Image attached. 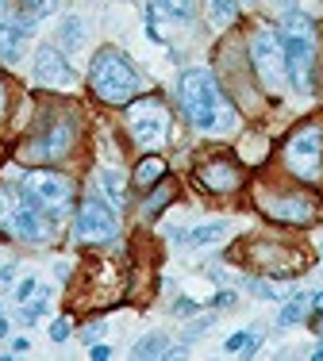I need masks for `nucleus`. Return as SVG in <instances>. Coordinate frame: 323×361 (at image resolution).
Wrapping results in <instances>:
<instances>
[{
	"instance_id": "obj_1",
	"label": "nucleus",
	"mask_w": 323,
	"mask_h": 361,
	"mask_svg": "<svg viewBox=\"0 0 323 361\" xmlns=\"http://www.w3.org/2000/svg\"><path fill=\"white\" fill-rule=\"evenodd\" d=\"M177 100H181L185 119L204 135H224L239 123V116L227 104V97L212 70H185L177 77Z\"/></svg>"
},
{
	"instance_id": "obj_2",
	"label": "nucleus",
	"mask_w": 323,
	"mask_h": 361,
	"mask_svg": "<svg viewBox=\"0 0 323 361\" xmlns=\"http://www.w3.org/2000/svg\"><path fill=\"white\" fill-rule=\"evenodd\" d=\"M89 89L100 104L120 108V104H131L142 92V77L123 50L104 47V50H97V58H92V66H89Z\"/></svg>"
},
{
	"instance_id": "obj_3",
	"label": "nucleus",
	"mask_w": 323,
	"mask_h": 361,
	"mask_svg": "<svg viewBox=\"0 0 323 361\" xmlns=\"http://www.w3.org/2000/svg\"><path fill=\"white\" fill-rule=\"evenodd\" d=\"M285 73H288V85L296 92L308 97L316 89V31H312V20L300 12H288L285 16Z\"/></svg>"
},
{
	"instance_id": "obj_4",
	"label": "nucleus",
	"mask_w": 323,
	"mask_h": 361,
	"mask_svg": "<svg viewBox=\"0 0 323 361\" xmlns=\"http://www.w3.org/2000/svg\"><path fill=\"white\" fill-rule=\"evenodd\" d=\"M16 192H20V200L35 204L50 223L66 219L73 208V180L62 173H50V169H31L23 177V185H16Z\"/></svg>"
},
{
	"instance_id": "obj_5",
	"label": "nucleus",
	"mask_w": 323,
	"mask_h": 361,
	"mask_svg": "<svg viewBox=\"0 0 323 361\" xmlns=\"http://www.w3.org/2000/svg\"><path fill=\"white\" fill-rule=\"evenodd\" d=\"M250 62H254V73H258L262 89H266L269 97L285 92L288 73H285V39H281V31H274V27H258V31H254Z\"/></svg>"
},
{
	"instance_id": "obj_6",
	"label": "nucleus",
	"mask_w": 323,
	"mask_h": 361,
	"mask_svg": "<svg viewBox=\"0 0 323 361\" xmlns=\"http://www.w3.org/2000/svg\"><path fill=\"white\" fill-rule=\"evenodd\" d=\"M285 166L293 177L308 180V185H319L323 180V127L319 123H304L288 135Z\"/></svg>"
},
{
	"instance_id": "obj_7",
	"label": "nucleus",
	"mask_w": 323,
	"mask_h": 361,
	"mask_svg": "<svg viewBox=\"0 0 323 361\" xmlns=\"http://www.w3.org/2000/svg\"><path fill=\"white\" fill-rule=\"evenodd\" d=\"M127 131L142 150H158L169 142V111L158 97H135L131 111H127Z\"/></svg>"
},
{
	"instance_id": "obj_8",
	"label": "nucleus",
	"mask_w": 323,
	"mask_h": 361,
	"mask_svg": "<svg viewBox=\"0 0 323 361\" xmlns=\"http://www.w3.org/2000/svg\"><path fill=\"white\" fill-rule=\"evenodd\" d=\"M116 235H120V219H116L112 204L97 200V196L81 200L78 216H73V238H78L81 246H104V243H112Z\"/></svg>"
},
{
	"instance_id": "obj_9",
	"label": "nucleus",
	"mask_w": 323,
	"mask_h": 361,
	"mask_svg": "<svg viewBox=\"0 0 323 361\" xmlns=\"http://www.w3.org/2000/svg\"><path fill=\"white\" fill-rule=\"evenodd\" d=\"M73 139H78V123H73V116L54 119V123H47L35 139L23 146L20 158H28V161H58V158H66V154L73 150Z\"/></svg>"
},
{
	"instance_id": "obj_10",
	"label": "nucleus",
	"mask_w": 323,
	"mask_h": 361,
	"mask_svg": "<svg viewBox=\"0 0 323 361\" xmlns=\"http://www.w3.org/2000/svg\"><path fill=\"white\" fill-rule=\"evenodd\" d=\"M35 81L47 85V89H66V85L78 81L73 66L66 62V54L58 47H39L35 50Z\"/></svg>"
},
{
	"instance_id": "obj_11",
	"label": "nucleus",
	"mask_w": 323,
	"mask_h": 361,
	"mask_svg": "<svg viewBox=\"0 0 323 361\" xmlns=\"http://www.w3.org/2000/svg\"><path fill=\"white\" fill-rule=\"evenodd\" d=\"M197 180H200V188H208V192H235V188L243 185V173H239L235 161L212 158L197 169Z\"/></svg>"
},
{
	"instance_id": "obj_12",
	"label": "nucleus",
	"mask_w": 323,
	"mask_h": 361,
	"mask_svg": "<svg viewBox=\"0 0 323 361\" xmlns=\"http://www.w3.org/2000/svg\"><path fill=\"white\" fill-rule=\"evenodd\" d=\"M262 208L281 223H312L316 219V204L308 196H269V200H262Z\"/></svg>"
},
{
	"instance_id": "obj_13",
	"label": "nucleus",
	"mask_w": 323,
	"mask_h": 361,
	"mask_svg": "<svg viewBox=\"0 0 323 361\" xmlns=\"http://www.w3.org/2000/svg\"><path fill=\"white\" fill-rule=\"evenodd\" d=\"M162 177H166V161L154 158V154H150V158H142L139 169H135V185H139V188H158Z\"/></svg>"
},
{
	"instance_id": "obj_14",
	"label": "nucleus",
	"mask_w": 323,
	"mask_h": 361,
	"mask_svg": "<svg viewBox=\"0 0 323 361\" xmlns=\"http://www.w3.org/2000/svg\"><path fill=\"white\" fill-rule=\"evenodd\" d=\"M158 8V16H169L177 23H189L197 16V0H150Z\"/></svg>"
},
{
	"instance_id": "obj_15",
	"label": "nucleus",
	"mask_w": 323,
	"mask_h": 361,
	"mask_svg": "<svg viewBox=\"0 0 323 361\" xmlns=\"http://www.w3.org/2000/svg\"><path fill=\"white\" fill-rule=\"evenodd\" d=\"M208 20L212 27H231L239 20V0H208Z\"/></svg>"
},
{
	"instance_id": "obj_16",
	"label": "nucleus",
	"mask_w": 323,
	"mask_h": 361,
	"mask_svg": "<svg viewBox=\"0 0 323 361\" xmlns=\"http://www.w3.org/2000/svg\"><path fill=\"white\" fill-rule=\"evenodd\" d=\"M97 180H100V192H104L108 200H112V208H123V200H127V192H123V177L116 173V169H100Z\"/></svg>"
},
{
	"instance_id": "obj_17",
	"label": "nucleus",
	"mask_w": 323,
	"mask_h": 361,
	"mask_svg": "<svg viewBox=\"0 0 323 361\" xmlns=\"http://www.w3.org/2000/svg\"><path fill=\"white\" fill-rule=\"evenodd\" d=\"M258 346H262V338H258V331H254V326H246V331H235L231 338L224 342L227 354H258Z\"/></svg>"
},
{
	"instance_id": "obj_18",
	"label": "nucleus",
	"mask_w": 323,
	"mask_h": 361,
	"mask_svg": "<svg viewBox=\"0 0 323 361\" xmlns=\"http://www.w3.org/2000/svg\"><path fill=\"white\" fill-rule=\"evenodd\" d=\"M58 42H62L66 50H81L85 42V23L78 20V16H66L62 27H58Z\"/></svg>"
},
{
	"instance_id": "obj_19",
	"label": "nucleus",
	"mask_w": 323,
	"mask_h": 361,
	"mask_svg": "<svg viewBox=\"0 0 323 361\" xmlns=\"http://www.w3.org/2000/svg\"><path fill=\"white\" fill-rule=\"evenodd\" d=\"M227 231H231V227H227L224 219H216V223H204V227L189 231V243H197V246H208V243H216V238H224Z\"/></svg>"
},
{
	"instance_id": "obj_20",
	"label": "nucleus",
	"mask_w": 323,
	"mask_h": 361,
	"mask_svg": "<svg viewBox=\"0 0 323 361\" xmlns=\"http://www.w3.org/2000/svg\"><path fill=\"white\" fill-rule=\"evenodd\" d=\"M300 319H308V296L288 300V304L281 307V315H277V326H293V323H300Z\"/></svg>"
},
{
	"instance_id": "obj_21",
	"label": "nucleus",
	"mask_w": 323,
	"mask_h": 361,
	"mask_svg": "<svg viewBox=\"0 0 323 361\" xmlns=\"http://www.w3.org/2000/svg\"><path fill=\"white\" fill-rule=\"evenodd\" d=\"M158 354H166V334H150V338L135 342L131 350V357H158Z\"/></svg>"
},
{
	"instance_id": "obj_22",
	"label": "nucleus",
	"mask_w": 323,
	"mask_h": 361,
	"mask_svg": "<svg viewBox=\"0 0 323 361\" xmlns=\"http://www.w3.org/2000/svg\"><path fill=\"white\" fill-rule=\"evenodd\" d=\"M47 312H50V304H47V292H42L39 300H31V304H28V307H23V312H20V319L31 326L35 319H42V315H47Z\"/></svg>"
},
{
	"instance_id": "obj_23",
	"label": "nucleus",
	"mask_w": 323,
	"mask_h": 361,
	"mask_svg": "<svg viewBox=\"0 0 323 361\" xmlns=\"http://www.w3.org/2000/svg\"><path fill=\"white\" fill-rule=\"evenodd\" d=\"M169 196H173V188H169V185H158V192L147 200V208H142V212H147V216H158V212L169 204Z\"/></svg>"
},
{
	"instance_id": "obj_24",
	"label": "nucleus",
	"mask_w": 323,
	"mask_h": 361,
	"mask_svg": "<svg viewBox=\"0 0 323 361\" xmlns=\"http://www.w3.org/2000/svg\"><path fill=\"white\" fill-rule=\"evenodd\" d=\"M169 312H173V315H181V319H189V315H197V312H200V304H197V300H189V296H177Z\"/></svg>"
},
{
	"instance_id": "obj_25",
	"label": "nucleus",
	"mask_w": 323,
	"mask_h": 361,
	"mask_svg": "<svg viewBox=\"0 0 323 361\" xmlns=\"http://www.w3.org/2000/svg\"><path fill=\"white\" fill-rule=\"evenodd\" d=\"M243 285L250 288L254 296H262V300H274V296H277V288H274V285H266V281H258V277H246Z\"/></svg>"
},
{
	"instance_id": "obj_26",
	"label": "nucleus",
	"mask_w": 323,
	"mask_h": 361,
	"mask_svg": "<svg viewBox=\"0 0 323 361\" xmlns=\"http://www.w3.org/2000/svg\"><path fill=\"white\" fill-rule=\"evenodd\" d=\"M16 16H20V12H16L12 0H0V35H4V31L16 23Z\"/></svg>"
},
{
	"instance_id": "obj_27",
	"label": "nucleus",
	"mask_w": 323,
	"mask_h": 361,
	"mask_svg": "<svg viewBox=\"0 0 323 361\" xmlns=\"http://www.w3.org/2000/svg\"><path fill=\"white\" fill-rule=\"evenodd\" d=\"M50 338H54V342L70 338V319H54V323H50Z\"/></svg>"
},
{
	"instance_id": "obj_28",
	"label": "nucleus",
	"mask_w": 323,
	"mask_h": 361,
	"mask_svg": "<svg viewBox=\"0 0 323 361\" xmlns=\"http://www.w3.org/2000/svg\"><path fill=\"white\" fill-rule=\"evenodd\" d=\"M35 288H39V285H35V277H23L20 285H16V300H20V304H28V296H31Z\"/></svg>"
},
{
	"instance_id": "obj_29",
	"label": "nucleus",
	"mask_w": 323,
	"mask_h": 361,
	"mask_svg": "<svg viewBox=\"0 0 323 361\" xmlns=\"http://www.w3.org/2000/svg\"><path fill=\"white\" fill-rule=\"evenodd\" d=\"M235 304V292H216L212 296V307H231Z\"/></svg>"
},
{
	"instance_id": "obj_30",
	"label": "nucleus",
	"mask_w": 323,
	"mask_h": 361,
	"mask_svg": "<svg viewBox=\"0 0 323 361\" xmlns=\"http://www.w3.org/2000/svg\"><path fill=\"white\" fill-rule=\"evenodd\" d=\"M208 326H212V319H197V323H193V326H189V334H185V338H189V342H193V338H197V334H200V331H208Z\"/></svg>"
},
{
	"instance_id": "obj_31",
	"label": "nucleus",
	"mask_w": 323,
	"mask_h": 361,
	"mask_svg": "<svg viewBox=\"0 0 323 361\" xmlns=\"http://www.w3.org/2000/svg\"><path fill=\"white\" fill-rule=\"evenodd\" d=\"M12 273H16L12 265H0V292H4L8 285H12Z\"/></svg>"
},
{
	"instance_id": "obj_32",
	"label": "nucleus",
	"mask_w": 323,
	"mask_h": 361,
	"mask_svg": "<svg viewBox=\"0 0 323 361\" xmlns=\"http://www.w3.org/2000/svg\"><path fill=\"white\" fill-rule=\"evenodd\" d=\"M4 116H8V85L0 81V119H4Z\"/></svg>"
},
{
	"instance_id": "obj_33",
	"label": "nucleus",
	"mask_w": 323,
	"mask_h": 361,
	"mask_svg": "<svg viewBox=\"0 0 323 361\" xmlns=\"http://www.w3.org/2000/svg\"><path fill=\"white\" fill-rule=\"evenodd\" d=\"M312 300V304H316V307H312V312H316V323L323 319V292H316V296H308Z\"/></svg>"
},
{
	"instance_id": "obj_34",
	"label": "nucleus",
	"mask_w": 323,
	"mask_h": 361,
	"mask_svg": "<svg viewBox=\"0 0 323 361\" xmlns=\"http://www.w3.org/2000/svg\"><path fill=\"white\" fill-rule=\"evenodd\" d=\"M92 357L104 361V357H112V350H108V346H92Z\"/></svg>"
},
{
	"instance_id": "obj_35",
	"label": "nucleus",
	"mask_w": 323,
	"mask_h": 361,
	"mask_svg": "<svg viewBox=\"0 0 323 361\" xmlns=\"http://www.w3.org/2000/svg\"><path fill=\"white\" fill-rule=\"evenodd\" d=\"M12 354H28V338H16L12 342Z\"/></svg>"
},
{
	"instance_id": "obj_36",
	"label": "nucleus",
	"mask_w": 323,
	"mask_h": 361,
	"mask_svg": "<svg viewBox=\"0 0 323 361\" xmlns=\"http://www.w3.org/2000/svg\"><path fill=\"white\" fill-rule=\"evenodd\" d=\"M166 357H185V346H166Z\"/></svg>"
},
{
	"instance_id": "obj_37",
	"label": "nucleus",
	"mask_w": 323,
	"mask_h": 361,
	"mask_svg": "<svg viewBox=\"0 0 323 361\" xmlns=\"http://www.w3.org/2000/svg\"><path fill=\"white\" fill-rule=\"evenodd\" d=\"M4 334H8V319L0 315V338H4Z\"/></svg>"
},
{
	"instance_id": "obj_38",
	"label": "nucleus",
	"mask_w": 323,
	"mask_h": 361,
	"mask_svg": "<svg viewBox=\"0 0 323 361\" xmlns=\"http://www.w3.org/2000/svg\"><path fill=\"white\" fill-rule=\"evenodd\" d=\"M312 357H319V361H323V346H316V354H312Z\"/></svg>"
}]
</instances>
